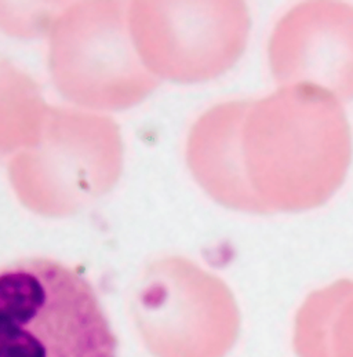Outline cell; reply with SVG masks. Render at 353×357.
<instances>
[{
  "mask_svg": "<svg viewBox=\"0 0 353 357\" xmlns=\"http://www.w3.org/2000/svg\"><path fill=\"white\" fill-rule=\"evenodd\" d=\"M221 128L223 196L253 213L323 204L344 182L352 158L340 100L310 86L234 104Z\"/></svg>",
  "mask_w": 353,
  "mask_h": 357,
  "instance_id": "1",
  "label": "cell"
},
{
  "mask_svg": "<svg viewBox=\"0 0 353 357\" xmlns=\"http://www.w3.org/2000/svg\"><path fill=\"white\" fill-rule=\"evenodd\" d=\"M0 357H119V341L80 272L32 257L0 266Z\"/></svg>",
  "mask_w": 353,
  "mask_h": 357,
  "instance_id": "2",
  "label": "cell"
},
{
  "mask_svg": "<svg viewBox=\"0 0 353 357\" xmlns=\"http://www.w3.org/2000/svg\"><path fill=\"white\" fill-rule=\"evenodd\" d=\"M269 63L282 87L310 86L337 100L353 98V6L303 1L276 24Z\"/></svg>",
  "mask_w": 353,
  "mask_h": 357,
  "instance_id": "3",
  "label": "cell"
},
{
  "mask_svg": "<svg viewBox=\"0 0 353 357\" xmlns=\"http://www.w3.org/2000/svg\"><path fill=\"white\" fill-rule=\"evenodd\" d=\"M299 357H353V282L340 280L312 293L295 321Z\"/></svg>",
  "mask_w": 353,
  "mask_h": 357,
  "instance_id": "4",
  "label": "cell"
}]
</instances>
